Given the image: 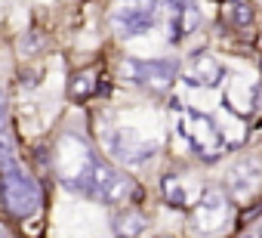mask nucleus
<instances>
[{
    "label": "nucleus",
    "instance_id": "f257e3e1",
    "mask_svg": "<svg viewBox=\"0 0 262 238\" xmlns=\"http://www.w3.org/2000/svg\"><path fill=\"white\" fill-rule=\"evenodd\" d=\"M59 173L68 189H74L77 195L96 198V201L120 204L126 198H142L139 186H133L120 170L105 164L77 136H65V143L59 146Z\"/></svg>",
    "mask_w": 262,
    "mask_h": 238
},
{
    "label": "nucleus",
    "instance_id": "ddd939ff",
    "mask_svg": "<svg viewBox=\"0 0 262 238\" xmlns=\"http://www.w3.org/2000/svg\"><path fill=\"white\" fill-rule=\"evenodd\" d=\"M13 161V136H10V124L0 127V164Z\"/></svg>",
    "mask_w": 262,
    "mask_h": 238
},
{
    "label": "nucleus",
    "instance_id": "f03ea898",
    "mask_svg": "<svg viewBox=\"0 0 262 238\" xmlns=\"http://www.w3.org/2000/svg\"><path fill=\"white\" fill-rule=\"evenodd\" d=\"M0 192H4L7 210H10L13 216H19V220L31 216V213L40 207V201H43L40 183H37L16 158L7 161V164H0Z\"/></svg>",
    "mask_w": 262,
    "mask_h": 238
},
{
    "label": "nucleus",
    "instance_id": "dca6fc26",
    "mask_svg": "<svg viewBox=\"0 0 262 238\" xmlns=\"http://www.w3.org/2000/svg\"><path fill=\"white\" fill-rule=\"evenodd\" d=\"M0 127H7V93L0 90Z\"/></svg>",
    "mask_w": 262,
    "mask_h": 238
},
{
    "label": "nucleus",
    "instance_id": "1a4fd4ad",
    "mask_svg": "<svg viewBox=\"0 0 262 238\" xmlns=\"http://www.w3.org/2000/svg\"><path fill=\"white\" fill-rule=\"evenodd\" d=\"M228 183H231L234 195H247L256 186V167L253 164H234L231 173H228Z\"/></svg>",
    "mask_w": 262,
    "mask_h": 238
},
{
    "label": "nucleus",
    "instance_id": "39448f33",
    "mask_svg": "<svg viewBox=\"0 0 262 238\" xmlns=\"http://www.w3.org/2000/svg\"><path fill=\"white\" fill-rule=\"evenodd\" d=\"M176 74V62L173 59H155V62H142V59H123L120 62V81L126 84H151V87H167Z\"/></svg>",
    "mask_w": 262,
    "mask_h": 238
},
{
    "label": "nucleus",
    "instance_id": "f3484780",
    "mask_svg": "<svg viewBox=\"0 0 262 238\" xmlns=\"http://www.w3.org/2000/svg\"><path fill=\"white\" fill-rule=\"evenodd\" d=\"M244 238H250V235H244Z\"/></svg>",
    "mask_w": 262,
    "mask_h": 238
},
{
    "label": "nucleus",
    "instance_id": "20e7f679",
    "mask_svg": "<svg viewBox=\"0 0 262 238\" xmlns=\"http://www.w3.org/2000/svg\"><path fill=\"white\" fill-rule=\"evenodd\" d=\"M158 0H123V7L111 16V22L120 37H133L158 22Z\"/></svg>",
    "mask_w": 262,
    "mask_h": 238
},
{
    "label": "nucleus",
    "instance_id": "9d476101",
    "mask_svg": "<svg viewBox=\"0 0 262 238\" xmlns=\"http://www.w3.org/2000/svg\"><path fill=\"white\" fill-rule=\"evenodd\" d=\"M161 195H164V201H167L170 207H185V204H188V198H185V189H182L179 176H173V173L161 180Z\"/></svg>",
    "mask_w": 262,
    "mask_h": 238
},
{
    "label": "nucleus",
    "instance_id": "9b49d317",
    "mask_svg": "<svg viewBox=\"0 0 262 238\" xmlns=\"http://www.w3.org/2000/svg\"><path fill=\"white\" fill-rule=\"evenodd\" d=\"M253 19H256V10L250 7V0H231V22H234V28H247V25H253Z\"/></svg>",
    "mask_w": 262,
    "mask_h": 238
},
{
    "label": "nucleus",
    "instance_id": "2eb2a0df",
    "mask_svg": "<svg viewBox=\"0 0 262 238\" xmlns=\"http://www.w3.org/2000/svg\"><path fill=\"white\" fill-rule=\"evenodd\" d=\"M164 4H167L173 13H182V10H188V7L194 4V0H164Z\"/></svg>",
    "mask_w": 262,
    "mask_h": 238
},
{
    "label": "nucleus",
    "instance_id": "6e6552de",
    "mask_svg": "<svg viewBox=\"0 0 262 238\" xmlns=\"http://www.w3.org/2000/svg\"><path fill=\"white\" fill-rule=\"evenodd\" d=\"M219 77H222V65L216 59H210V56H198L194 59V71L185 77V84H191V87H201V84L213 87V84H219Z\"/></svg>",
    "mask_w": 262,
    "mask_h": 238
},
{
    "label": "nucleus",
    "instance_id": "f8f14e48",
    "mask_svg": "<svg viewBox=\"0 0 262 238\" xmlns=\"http://www.w3.org/2000/svg\"><path fill=\"white\" fill-rule=\"evenodd\" d=\"M93 90H96L93 74H77L74 84H71V96H74V99H86V96H93Z\"/></svg>",
    "mask_w": 262,
    "mask_h": 238
},
{
    "label": "nucleus",
    "instance_id": "423d86ee",
    "mask_svg": "<svg viewBox=\"0 0 262 238\" xmlns=\"http://www.w3.org/2000/svg\"><path fill=\"white\" fill-rule=\"evenodd\" d=\"M105 146H108L111 158H117V161H123V164H145V161L158 152L155 143H139L129 130H114V133H108V136H105Z\"/></svg>",
    "mask_w": 262,
    "mask_h": 238
},
{
    "label": "nucleus",
    "instance_id": "7ed1b4c3",
    "mask_svg": "<svg viewBox=\"0 0 262 238\" xmlns=\"http://www.w3.org/2000/svg\"><path fill=\"white\" fill-rule=\"evenodd\" d=\"M179 133H182V140L188 143V149L198 152L204 161H216V158H219L216 152H219V146H222V133H219V127H216L213 117H207V114L188 108L185 117H182V124H179Z\"/></svg>",
    "mask_w": 262,
    "mask_h": 238
},
{
    "label": "nucleus",
    "instance_id": "4468645a",
    "mask_svg": "<svg viewBox=\"0 0 262 238\" xmlns=\"http://www.w3.org/2000/svg\"><path fill=\"white\" fill-rule=\"evenodd\" d=\"M117 226H120V232L133 235V232H139V229H142V216H136L133 210H129V213H123V216L117 220Z\"/></svg>",
    "mask_w": 262,
    "mask_h": 238
},
{
    "label": "nucleus",
    "instance_id": "0eeeda50",
    "mask_svg": "<svg viewBox=\"0 0 262 238\" xmlns=\"http://www.w3.org/2000/svg\"><path fill=\"white\" fill-rule=\"evenodd\" d=\"M228 207H225V198L219 192H207L204 201H201V210H198V226L201 229H210V226H219L225 220Z\"/></svg>",
    "mask_w": 262,
    "mask_h": 238
}]
</instances>
